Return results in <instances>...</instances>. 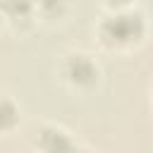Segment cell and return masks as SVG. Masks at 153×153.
I'll return each instance as SVG.
<instances>
[{"label": "cell", "instance_id": "3", "mask_svg": "<svg viewBox=\"0 0 153 153\" xmlns=\"http://www.w3.org/2000/svg\"><path fill=\"white\" fill-rule=\"evenodd\" d=\"M33 148L38 151H48V153H60V151H74V148H81L79 139L67 131L65 127L60 124H53V122H43L33 129Z\"/></svg>", "mask_w": 153, "mask_h": 153}, {"label": "cell", "instance_id": "4", "mask_svg": "<svg viewBox=\"0 0 153 153\" xmlns=\"http://www.w3.org/2000/svg\"><path fill=\"white\" fill-rule=\"evenodd\" d=\"M19 120H22L19 103L12 96L0 93V134H12L19 127Z\"/></svg>", "mask_w": 153, "mask_h": 153}, {"label": "cell", "instance_id": "2", "mask_svg": "<svg viewBox=\"0 0 153 153\" xmlns=\"http://www.w3.org/2000/svg\"><path fill=\"white\" fill-rule=\"evenodd\" d=\"M60 74L74 91H81V93L93 91L98 86V81H100V67L88 53H69V55H65Z\"/></svg>", "mask_w": 153, "mask_h": 153}, {"label": "cell", "instance_id": "1", "mask_svg": "<svg viewBox=\"0 0 153 153\" xmlns=\"http://www.w3.org/2000/svg\"><path fill=\"white\" fill-rule=\"evenodd\" d=\"M146 31H148L146 17L136 7L112 10L110 14H105L100 19V24L96 29L100 45L108 50H129L143 41Z\"/></svg>", "mask_w": 153, "mask_h": 153}, {"label": "cell", "instance_id": "8", "mask_svg": "<svg viewBox=\"0 0 153 153\" xmlns=\"http://www.w3.org/2000/svg\"><path fill=\"white\" fill-rule=\"evenodd\" d=\"M151 93H153V88H151Z\"/></svg>", "mask_w": 153, "mask_h": 153}, {"label": "cell", "instance_id": "7", "mask_svg": "<svg viewBox=\"0 0 153 153\" xmlns=\"http://www.w3.org/2000/svg\"><path fill=\"white\" fill-rule=\"evenodd\" d=\"M131 2L134 0H103V5L112 12V10H127V7H131Z\"/></svg>", "mask_w": 153, "mask_h": 153}, {"label": "cell", "instance_id": "6", "mask_svg": "<svg viewBox=\"0 0 153 153\" xmlns=\"http://www.w3.org/2000/svg\"><path fill=\"white\" fill-rule=\"evenodd\" d=\"M67 12V0H36V14L43 19H60Z\"/></svg>", "mask_w": 153, "mask_h": 153}, {"label": "cell", "instance_id": "5", "mask_svg": "<svg viewBox=\"0 0 153 153\" xmlns=\"http://www.w3.org/2000/svg\"><path fill=\"white\" fill-rule=\"evenodd\" d=\"M0 12L10 22L33 19V14H36V0H0Z\"/></svg>", "mask_w": 153, "mask_h": 153}]
</instances>
